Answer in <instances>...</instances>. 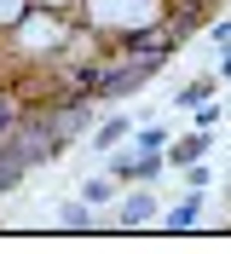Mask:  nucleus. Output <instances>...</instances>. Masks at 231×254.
Masks as SVG:
<instances>
[{
    "mask_svg": "<svg viewBox=\"0 0 231 254\" xmlns=\"http://www.w3.org/2000/svg\"><path fill=\"white\" fill-rule=\"evenodd\" d=\"M6 35H12L17 47L35 58V52H64V41H70V23L52 12V6H35V0H29V6H23V17H17Z\"/></svg>",
    "mask_w": 231,
    "mask_h": 254,
    "instance_id": "f257e3e1",
    "label": "nucleus"
},
{
    "mask_svg": "<svg viewBox=\"0 0 231 254\" xmlns=\"http://www.w3.org/2000/svg\"><path fill=\"white\" fill-rule=\"evenodd\" d=\"M156 214H162V208H156V196H151V190H133V196L116 208V225H127V231H133V225H151Z\"/></svg>",
    "mask_w": 231,
    "mask_h": 254,
    "instance_id": "f03ea898",
    "label": "nucleus"
},
{
    "mask_svg": "<svg viewBox=\"0 0 231 254\" xmlns=\"http://www.w3.org/2000/svg\"><path fill=\"white\" fill-rule=\"evenodd\" d=\"M208 144H214V133H202V127H197V133H185L179 144H168V162H179V168H185V162L208 156Z\"/></svg>",
    "mask_w": 231,
    "mask_h": 254,
    "instance_id": "7ed1b4c3",
    "label": "nucleus"
},
{
    "mask_svg": "<svg viewBox=\"0 0 231 254\" xmlns=\"http://www.w3.org/2000/svg\"><path fill=\"white\" fill-rule=\"evenodd\" d=\"M197 214H202V190H191L185 202L168 208V225H173V231H191V225H197Z\"/></svg>",
    "mask_w": 231,
    "mask_h": 254,
    "instance_id": "20e7f679",
    "label": "nucleus"
},
{
    "mask_svg": "<svg viewBox=\"0 0 231 254\" xmlns=\"http://www.w3.org/2000/svg\"><path fill=\"white\" fill-rule=\"evenodd\" d=\"M127 133H133V122H127V116H110V122L92 133V144H98V150H110V144H122Z\"/></svg>",
    "mask_w": 231,
    "mask_h": 254,
    "instance_id": "39448f33",
    "label": "nucleus"
},
{
    "mask_svg": "<svg viewBox=\"0 0 231 254\" xmlns=\"http://www.w3.org/2000/svg\"><path fill=\"white\" fill-rule=\"evenodd\" d=\"M214 93V75H202V81H191V87H185L179 93V110H191V104H202V98Z\"/></svg>",
    "mask_w": 231,
    "mask_h": 254,
    "instance_id": "423d86ee",
    "label": "nucleus"
},
{
    "mask_svg": "<svg viewBox=\"0 0 231 254\" xmlns=\"http://www.w3.org/2000/svg\"><path fill=\"white\" fill-rule=\"evenodd\" d=\"M87 202H110L116 196V174H104V179H87V190H81Z\"/></svg>",
    "mask_w": 231,
    "mask_h": 254,
    "instance_id": "0eeeda50",
    "label": "nucleus"
},
{
    "mask_svg": "<svg viewBox=\"0 0 231 254\" xmlns=\"http://www.w3.org/2000/svg\"><path fill=\"white\" fill-rule=\"evenodd\" d=\"M133 144L139 150H162L168 144V127H145V133H133Z\"/></svg>",
    "mask_w": 231,
    "mask_h": 254,
    "instance_id": "6e6552de",
    "label": "nucleus"
},
{
    "mask_svg": "<svg viewBox=\"0 0 231 254\" xmlns=\"http://www.w3.org/2000/svg\"><path fill=\"white\" fill-rule=\"evenodd\" d=\"M191 110H197V116H191V127H202V133H214L220 110H214V104H208V98H202V104H191Z\"/></svg>",
    "mask_w": 231,
    "mask_h": 254,
    "instance_id": "1a4fd4ad",
    "label": "nucleus"
},
{
    "mask_svg": "<svg viewBox=\"0 0 231 254\" xmlns=\"http://www.w3.org/2000/svg\"><path fill=\"white\" fill-rule=\"evenodd\" d=\"M185 179H191V190H202V185H208V179H214V168H208V162H185Z\"/></svg>",
    "mask_w": 231,
    "mask_h": 254,
    "instance_id": "9d476101",
    "label": "nucleus"
},
{
    "mask_svg": "<svg viewBox=\"0 0 231 254\" xmlns=\"http://www.w3.org/2000/svg\"><path fill=\"white\" fill-rule=\"evenodd\" d=\"M64 225H87V202H70V208H64Z\"/></svg>",
    "mask_w": 231,
    "mask_h": 254,
    "instance_id": "9b49d317",
    "label": "nucleus"
},
{
    "mask_svg": "<svg viewBox=\"0 0 231 254\" xmlns=\"http://www.w3.org/2000/svg\"><path fill=\"white\" fill-rule=\"evenodd\" d=\"M214 47H220V52H231V23H214Z\"/></svg>",
    "mask_w": 231,
    "mask_h": 254,
    "instance_id": "f8f14e48",
    "label": "nucleus"
}]
</instances>
